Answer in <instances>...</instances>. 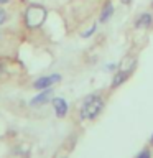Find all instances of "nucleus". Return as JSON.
Listing matches in <instances>:
<instances>
[{
	"label": "nucleus",
	"instance_id": "ddd939ff",
	"mask_svg": "<svg viewBox=\"0 0 153 158\" xmlns=\"http://www.w3.org/2000/svg\"><path fill=\"white\" fill-rule=\"evenodd\" d=\"M120 2H122V3H127V5H128V3H132V0H120Z\"/></svg>",
	"mask_w": 153,
	"mask_h": 158
},
{
	"label": "nucleus",
	"instance_id": "2eb2a0df",
	"mask_svg": "<svg viewBox=\"0 0 153 158\" xmlns=\"http://www.w3.org/2000/svg\"><path fill=\"white\" fill-rule=\"evenodd\" d=\"M150 143H151V145H153V135L150 137Z\"/></svg>",
	"mask_w": 153,
	"mask_h": 158
},
{
	"label": "nucleus",
	"instance_id": "39448f33",
	"mask_svg": "<svg viewBox=\"0 0 153 158\" xmlns=\"http://www.w3.org/2000/svg\"><path fill=\"white\" fill-rule=\"evenodd\" d=\"M151 25H153V17H151V13H142L140 17H138L135 20V27L137 28H151Z\"/></svg>",
	"mask_w": 153,
	"mask_h": 158
},
{
	"label": "nucleus",
	"instance_id": "9d476101",
	"mask_svg": "<svg viewBox=\"0 0 153 158\" xmlns=\"http://www.w3.org/2000/svg\"><path fill=\"white\" fill-rule=\"evenodd\" d=\"M137 158H151V153H150V150H147V148H145V150H142L140 153H138Z\"/></svg>",
	"mask_w": 153,
	"mask_h": 158
},
{
	"label": "nucleus",
	"instance_id": "0eeeda50",
	"mask_svg": "<svg viewBox=\"0 0 153 158\" xmlns=\"http://www.w3.org/2000/svg\"><path fill=\"white\" fill-rule=\"evenodd\" d=\"M51 96H53V91L51 89H46L44 92H41V94H38L35 99H31V106L33 107H36V106H41V104H44L48 101V99H51Z\"/></svg>",
	"mask_w": 153,
	"mask_h": 158
},
{
	"label": "nucleus",
	"instance_id": "4468645a",
	"mask_svg": "<svg viewBox=\"0 0 153 158\" xmlns=\"http://www.w3.org/2000/svg\"><path fill=\"white\" fill-rule=\"evenodd\" d=\"M7 2H10V0H0V3H7Z\"/></svg>",
	"mask_w": 153,
	"mask_h": 158
},
{
	"label": "nucleus",
	"instance_id": "9b49d317",
	"mask_svg": "<svg viewBox=\"0 0 153 158\" xmlns=\"http://www.w3.org/2000/svg\"><path fill=\"white\" fill-rule=\"evenodd\" d=\"M96 28H97V27H96V25H92V27H91V28H89V30H87V31H86V33H82V36H84V38H87V36H91V35H92L94 31H96Z\"/></svg>",
	"mask_w": 153,
	"mask_h": 158
},
{
	"label": "nucleus",
	"instance_id": "20e7f679",
	"mask_svg": "<svg viewBox=\"0 0 153 158\" xmlns=\"http://www.w3.org/2000/svg\"><path fill=\"white\" fill-rule=\"evenodd\" d=\"M53 107H54V112H56V115L58 117H64L68 114V104L64 99L61 97H56V99H53Z\"/></svg>",
	"mask_w": 153,
	"mask_h": 158
},
{
	"label": "nucleus",
	"instance_id": "1a4fd4ad",
	"mask_svg": "<svg viewBox=\"0 0 153 158\" xmlns=\"http://www.w3.org/2000/svg\"><path fill=\"white\" fill-rule=\"evenodd\" d=\"M112 13H114V5H112V2H107L105 7H104V10H102V13H101L99 22H101V23H105L107 20L112 17Z\"/></svg>",
	"mask_w": 153,
	"mask_h": 158
},
{
	"label": "nucleus",
	"instance_id": "f03ea898",
	"mask_svg": "<svg viewBox=\"0 0 153 158\" xmlns=\"http://www.w3.org/2000/svg\"><path fill=\"white\" fill-rule=\"evenodd\" d=\"M44 20H46V10L41 5H30L27 12H25V23L30 28L41 27Z\"/></svg>",
	"mask_w": 153,
	"mask_h": 158
},
{
	"label": "nucleus",
	"instance_id": "f8f14e48",
	"mask_svg": "<svg viewBox=\"0 0 153 158\" xmlns=\"http://www.w3.org/2000/svg\"><path fill=\"white\" fill-rule=\"evenodd\" d=\"M5 20H7V13H5L3 8H0V25H2Z\"/></svg>",
	"mask_w": 153,
	"mask_h": 158
},
{
	"label": "nucleus",
	"instance_id": "7ed1b4c3",
	"mask_svg": "<svg viewBox=\"0 0 153 158\" xmlns=\"http://www.w3.org/2000/svg\"><path fill=\"white\" fill-rule=\"evenodd\" d=\"M59 79H61L59 74H53V76H46V77H39L38 81L35 82V87H36V89H46V87L51 86V84L58 82Z\"/></svg>",
	"mask_w": 153,
	"mask_h": 158
},
{
	"label": "nucleus",
	"instance_id": "6e6552de",
	"mask_svg": "<svg viewBox=\"0 0 153 158\" xmlns=\"http://www.w3.org/2000/svg\"><path fill=\"white\" fill-rule=\"evenodd\" d=\"M135 66H137V59H135V58H132V56H128V58H125V59H123V61L120 63V71L133 73Z\"/></svg>",
	"mask_w": 153,
	"mask_h": 158
},
{
	"label": "nucleus",
	"instance_id": "f257e3e1",
	"mask_svg": "<svg viewBox=\"0 0 153 158\" xmlns=\"http://www.w3.org/2000/svg\"><path fill=\"white\" fill-rule=\"evenodd\" d=\"M104 109V99L92 94V96H87L82 102V107H81V118L82 120H92L96 118L99 114L102 112Z\"/></svg>",
	"mask_w": 153,
	"mask_h": 158
},
{
	"label": "nucleus",
	"instance_id": "423d86ee",
	"mask_svg": "<svg viewBox=\"0 0 153 158\" xmlns=\"http://www.w3.org/2000/svg\"><path fill=\"white\" fill-rule=\"evenodd\" d=\"M132 73H127V71H118L115 76L112 77V84H110V87L112 89H115V87H118V86H122L123 82L128 79V76H130Z\"/></svg>",
	"mask_w": 153,
	"mask_h": 158
}]
</instances>
